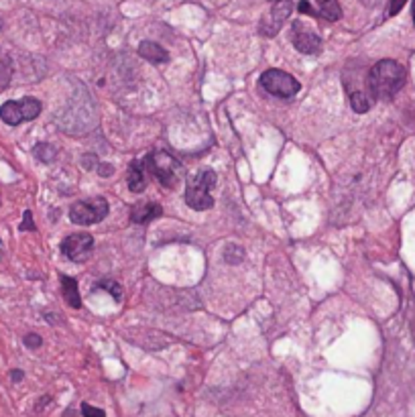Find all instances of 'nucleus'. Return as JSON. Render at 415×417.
Instances as JSON below:
<instances>
[{"label": "nucleus", "mask_w": 415, "mask_h": 417, "mask_svg": "<svg viewBox=\"0 0 415 417\" xmlns=\"http://www.w3.org/2000/svg\"><path fill=\"white\" fill-rule=\"evenodd\" d=\"M405 67L393 60H381L374 63L369 71V92L379 100L393 98L395 94L405 86Z\"/></svg>", "instance_id": "1"}, {"label": "nucleus", "mask_w": 415, "mask_h": 417, "mask_svg": "<svg viewBox=\"0 0 415 417\" xmlns=\"http://www.w3.org/2000/svg\"><path fill=\"white\" fill-rule=\"evenodd\" d=\"M216 186V173L212 169H202L187 179L186 204L191 210L204 212L214 206L212 188Z\"/></svg>", "instance_id": "2"}, {"label": "nucleus", "mask_w": 415, "mask_h": 417, "mask_svg": "<svg viewBox=\"0 0 415 417\" xmlns=\"http://www.w3.org/2000/svg\"><path fill=\"white\" fill-rule=\"evenodd\" d=\"M147 167L151 169V173L157 177V182L167 189L177 188V184L184 177V167L182 163L171 157L165 151H155L147 157Z\"/></svg>", "instance_id": "3"}, {"label": "nucleus", "mask_w": 415, "mask_h": 417, "mask_svg": "<svg viewBox=\"0 0 415 417\" xmlns=\"http://www.w3.org/2000/svg\"><path fill=\"white\" fill-rule=\"evenodd\" d=\"M43 104L37 98H22V100H8L0 106V118L8 126H19L21 123L35 121L41 114Z\"/></svg>", "instance_id": "4"}, {"label": "nucleus", "mask_w": 415, "mask_h": 417, "mask_svg": "<svg viewBox=\"0 0 415 417\" xmlns=\"http://www.w3.org/2000/svg\"><path fill=\"white\" fill-rule=\"evenodd\" d=\"M108 214V202L104 200L102 196L90 198V200H80L69 208V220L74 224L80 226H88V224H96L102 222Z\"/></svg>", "instance_id": "5"}, {"label": "nucleus", "mask_w": 415, "mask_h": 417, "mask_svg": "<svg viewBox=\"0 0 415 417\" xmlns=\"http://www.w3.org/2000/svg\"><path fill=\"white\" fill-rule=\"evenodd\" d=\"M261 86H263L265 92H269L273 96H279V98H293L301 90L299 82L283 69H267L261 76Z\"/></svg>", "instance_id": "6"}, {"label": "nucleus", "mask_w": 415, "mask_h": 417, "mask_svg": "<svg viewBox=\"0 0 415 417\" xmlns=\"http://www.w3.org/2000/svg\"><path fill=\"white\" fill-rule=\"evenodd\" d=\"M94 250V236L90 232L69 234L62 242V254L74 263H86Z\"/></svg>", "instance_id": "7"}, {"label": "nucleus", "mask_w": 415, "mask_h": 417, "mask_svg": "<svg viewBox=\"0 0 415 417\" xmlns=\"http://www.w3.org/2000/svg\"><path fill=\"white\" fill-rule=\"evenodd\" d=\"M291 43L299 53H306V55H315L322 51L320 35L301 21H295L291 25Z\"/></svg>", "instance_id": "8"}, {"label": "nucleus", "mask_w": 415, "mask_h": 417, "mask_svg": "<svg viewBox=\"0 0 415 417\" xmlns=\"http://www.w3.org/2000/svg\"><path fill=\"white\" fill-rule=\"evenodd\" d=\"M291 15V2L290 0H275L273 8L263 17L261 21V33L265 37H275L281 27L285 25V21L290 19Z\"/></svg>", "instance_id": "9"}, {"label": "nucleus", "mask_w": 415, "mask_h": 417, "mask_svg": "<svg viewBox=\"0 0 415 417\" xmlns=\"http://www.w3.org/2000/svg\"><path fill=\"white\" fill-rule=\"evenodd\" d=\"M145 171H147V159L141 161V159H135L130 165H128V175H126V184H128V189L132 193H141L147 186L145 179Z\"/></svg>", "instance_id": "10"}, {"label": "nucleus", "mask_w": 415, "mask_h": 417, "mask_svg": "<svg viewBox=\"0 0 415 417\" xmlns=\"http://www.w3.org/2000/svg\"><path fill=\"white\" fill-rule=\"evenodd\" d=\"M163 208L155 202H147V204H135L130 210V220L135 224H147L151 220H155L157 216H161Z\"/></svg>", "instance_id": "11"}, {"label": "nucleus", "mask_w": 415, "mask_h": 417, "mask_svg": "<svg viewBox=\"0 0 415 417\" xmlns=\"http://www.w3.org/2000/svg\"><path fill=\"white\" fill-rule=\"evenodd\" d=\"M139 55L147 60L149 63H167L169 62V53L165 51V47H161L159 43L155 41H143L139 45Z\"/></svg>", "instance_id": "12"}, {"label": "nucleus", "mask_w": 415, "mask_h": 417, "mask_svg": "<svg viewBox=\"0 0 415 417\" xmlns=\"http://www.w3.org/2000/svg\"><path fill=\"white\" fill-rule=\"evenodd\" d=\"M60 281H62V293H63L65 303H67L69 308H74V310L82 308V297H80L78 281H76V279H72V277H67V275H62V277H60Z\"/></svg>", "instance_id": "13"}, {"label": "nucleus", "mask_w": 415, "mask_h": 417, "mask_svg": "<svg viewBox=\"0 0 415 417\" xmlns=\"http://www.w3.org/2000/svg\"><path fill=\"white\" fill-rule=\"evenodd\" d=\"M320 11H318V17L326 19V21H338L342 17V8L338 4V0H315Z\"/></svg>", "instance_id": "14"}, {"label": "nucleus", "mask_w": 415, "mask_h": 417, "mask_svg": "<svg viewBox=\"0 0 415 417\" xmlns=\"http://www.w3.org/2000/svg\"><path fill=\"white\" fill-rule=\"evenodd\" d=\"M351 106H353L354 112H358V114H365V112H369V108L373 106V98L367 94V92H360V90H356L351 94Z\"/></svg>", "instance_id": "15"}, {"label": "nucleus", "mask_w": 415, "mask_h": 417, "mask_svg": "<svg viewBox=\"0 0 415 417\" xmlns=\"http://www.w3.org/2000/svg\"><path fill=\"white\" fill-rule=\"evenodd\" d=\"M33 155L43 161V163H49V161H53V157L57 155V149L55 146H51L49 143H39V145L33 149Z\"/></svg>", "instance_id": "16"}, {"label": "nucleus", "mask_w": 415, "mask_h": 417, "mask_svg": "<svg viewBox=\"0 0 415 417\" xmlns=\"http://www.w3.org/2000/svg\"><path fill=\"white\" fill-rule=\"evenodd\" d=\"M96 289H106L108 293H112V297H114L116 301L123 299V287H121L116 281H112V279H102V281L96 285Z\"/></svg>", "instance_id": "17"}, {"label": "nucleus", "mask_w": 415, "mask_h": 417, "mask_svg": "<svg viewBox=\"0 0 415 417\" xmlns=\"http://www.w3.org/2000/svg\"><path fill=\"white\" fill-rule=\"evenodd\" d=\"M82 416L83 417H106L102 409L98 407H92L90 403H82Z\"/></svg>", "instance_id": "18"}, {"label": "nucleus", "mask_w": 415, "mask_h": 417, "mask_svg": "<svg viewBox=\"0 0 415 417\" xmlns=\"http://www.w3.org/2000/svg\"><path fill=\"white\" fill-rule=\"evenodd\" d=\"M25 344H27L29 348H39L43 344L41 336H39V334H27V336H25Z\"/></svg>", "instance_id": "19"}, {"label": "nucleus", "mask_w": 415, "mask_h": 417, "mask_svg": "<svg viewBox=\"0 0 415 417\" xmlns=\"http://www.w3.org/2000/svg\"><path fill=\"white\" fill-rule=\"evenodd\" d=\"M21 230H35V224H33V214H31V210H25V214H22Z\"/></svg>", "instance_id": "20"}, {"label": "nucleus", "mask_w": 415, "mask_h": 417, "mask_svg": "<svg viewBox=\"0 0 415 417\" xmlns=\"http://www.w3.org/2000/svg\"><path fill=\"white\" fill-rule=\"evenodd\" d=\"M407 0H391V4H389V11H387V15L389 17H395L401 8H403V4H405Z\"/></svg>", "instance_id": "21"}, {"label": "nucleus", "mask_w": 415, "mask_h": 417, "mask_svg": "<svg viewBox=\"0 0 415 417\" xmlns=\"http://www.w3.org/2000/svg\"><path fill=\"white\" fill-rule=\"evenodd\" d=\"M297 11H299V13H306V15H311V17H318V13L311 8V4L310 2H306V0L297 4Z\"/></svg>", "instance_id": "22"}, {"label": "nucleus", "mask_w": 415, "mask_h": 417, "mask_svg": "<svg viewBox=\"0 0 415 417\" xmlns=\"http://www.w3.org/2000/svg\"><path fill=\"white\" fill-rule=\"evenodd\" d=\"M98 171H100V175H102V177H106V175H112V171H114V169H112L110 165H104V163H100V165H98Z\"/></svg>", "instance_id": "23"}, {"label": "nucleus", "mask_w": 415, "mask_h": 417, "mask_svg": "<svg viewBox=\"0 0 415 417\" xmlns=\"http://www.w3.org/2000/svg\"><path fill=\"white\" fill-rule=\"evenodd\" d=\"M22 371H19V369H15V371H11V378L15 381V383H19V381H22Z\"/></svg>", "instance_id": "24"}, {"label": "nucleus", "mask_w": 415, "mask_h": 417, "mask_svg": "<svg viewBox=\"0 0 415 417\" xmlns=\"http://www.w3.org/2000/svg\"><path fill=\"white\" fill-rule=\"evenodd\" d=\"M2 254H4V247H2V240H0V259H2Z\"/></svg>", "instance_id": "25"}, {"label": "nucleus", "mask_w": 415, "mask_h": 417, "mask_svg": "<svg viewBox=\"0 0 415 417\" xmlns=\"http://www.w3.org/2000/svg\"><path fill=\"white\" fill-rule=\"evenodd\" d=\"M411 15H414V22H415V0H414V4H411Z\"/></svg>", "instance_id": "26"}, {"label": "nucleus", "mask_w": 415, "mask_h": 417, "mask_svg": "<svg viewBox=\"0 0 415 417\" xmlns=\"http://www.w3.org/2000/svg\"><path fill=\"white\" fill-rule=\"evenodd\" d=\"M0 31H2V19H0Z\"/></svg>", "instance_id": "27"}, {"label": "nucleus", "mask_w": 415, "mask_h": 417, "mask_svg": "<svg viewBox=\"0 0 415 417\" xmlns=\"http://www.w3.org/2000/svg\"><path fill=\"white\" fill-rule=\"evenodd\" d=\"M273 2H275V0H273Z\"/></svg>", "instance_id": "28"}]
</instances>
